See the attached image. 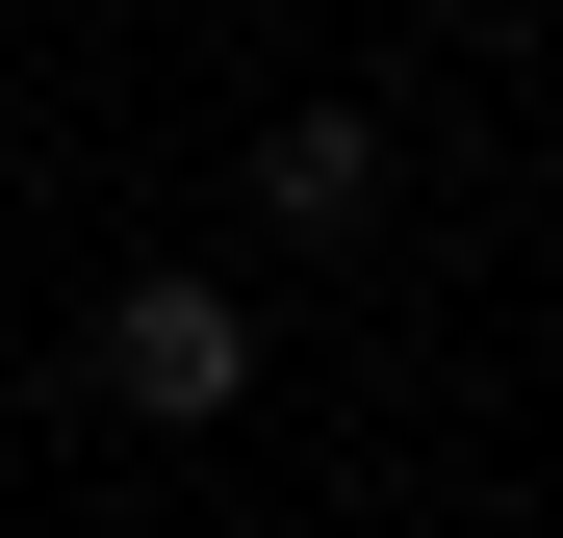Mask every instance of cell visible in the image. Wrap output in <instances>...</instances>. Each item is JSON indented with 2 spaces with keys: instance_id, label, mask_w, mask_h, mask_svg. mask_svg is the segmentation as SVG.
<instances>
[{
  "instance_id": "obj_1",
  "label": "cell",
  "mask_w": 563,
  "mask_h": 538,
  "mask_svg": "<svg viewBox=\"0 0 563 538\" xmlns=\"http://www.w3.org/2000/svg\"><path fill=\"white\" fill-rule=\"evenodd\" d=\"M231 385H256V308H231V283H129V308H103V410H154V436H206Z\"/></svg>"
},
{
  "instance_id": "obj_2",
  "label": "cell",
  "mask_w": 563,
  "mask_h": 538,
  "mask_svg": "<svg viewBox=\"0 0 563 538\" xmlns=\"http://www.w3.org/2000/svg\"><path fill=\"white\" fill-rule=\"evenodd\" d=\"M256 206H282V231H358V206H385V129H358V103H308V129L256 154Z\"/></svg>"
}]
</instances>
